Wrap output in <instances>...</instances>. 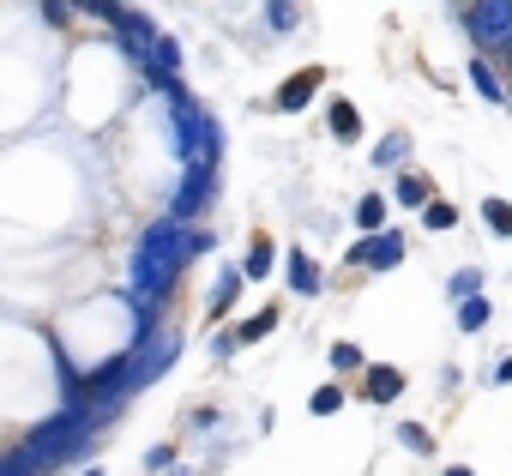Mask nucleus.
<instances>
[{"mask_svg": "<svg viewBox=\"0 0 512 476\" xmlns=\"http://www.w3.org/2000/svg\"><path fill=\"white\" fill-rule=\"evenodd\" d=\"M211 242L199 229H187L181 217H157L145 235H139V248H133V266H127V296H133V308L151 320L157 314V302L175 290V278L205 254Z\"/></svg>", "mask_w": 512, "mask_h": 476, "instance_id": "1", "label": "nucleus"}, {"mask_svg": "<svg viewBox=\"0 0 512 476\" xmlns=\"http://www.w3.org/2000/svg\"><path fill=\"white\" fill-rule=\"evenodd\" d=\"M157 91H163V103H169V115H175V151H181V163H187V169H217V151H223L217 121L181 91V79H163Z\"/></svg>", "mask_w": 512, "mask_h": 476, "instance_id": "2", "label": "nucleus"}, {"mask_svg": "<svg viewBox=\"0 0 512 476\" xmlns=\"http://www.w3.org/2000/svg\"><path fill=\"white\" fill-rule=\"evenodd\" d=\"M91 446H97V428H91L85 410H61V416L37 422V428L25 434V452H31L43 470H61V464H73V458H85Z\"/></svg>", "mask_w": 512, "mask_h": 476, "instance_id": "3", "label": "nucleus"}, {"mask_svg": "<svg viewBox=\"0 0 512 476\" xmlns=\"http://www.w3.org/2000/svg\"><path fill=\"white\" fill-rule=\"evenodd\" d=\"M464 31H470L476 55H500L512 43V0H470V7H464Z\"/></svg>", "mask_w": 512, "mask_h": 476, "instance_id": "4", "label": "nucleus"}, {"mask_svg": "<svg viewBox=\"0 0 512 476\" xmlns=\"http://www.w3.org/2000/svg\"><path fill=\"white\" fill-rule=\"evenodd\" d=\"M175 356H181V332H175V326L145 320V332H139V344H133V380H139V386H151Z\"/></svg>", "mask_w": 512, "mask_h": 476, "instance_id": "5", "label": "nucleus"}, {"mask_svg": "<svg viewBox=\"0 0 512 476\" xmlns=\"http://www.w3.org/2000/svg\"><path fill=\"white\" fill-rule=\"evenodd\" d=\"M350 266H362V272H392L398 260H404V235L398 229H380V235H362V242L344 254Z\"/></svg>", "mask_w": 512, "mask_h": 476, "instance_id": "6", "label": "nucleus"}, {"mask_svg": "<svg viewBox=\"0 0 512 476\" xmlns=\"http://www.w3.org/2000/svg\"><path fill=\"white\" fill-rule=\"evenodd\" d=\"M320 85H326V73H320V67H302V73H290V79H284V91L272 97V109H278V115H296V109H308V103H314V91H320Z\"/></svg>", "mask_w": 512, "mask_h": 476, "instance_id": "7", "label": "nucleus"}, {"mask_svg": "<svg viewBox=\"0 0 512 476\" xmlns=\"http://www.w3.org/2000/svg\"><path fill=\"white\" fill-rule=\"evenodd\" d=\"M398 392H404V368H392V362H368L362 368V398L368 404H398Z\"/></svg>", "mask_w": 512, "mask_h": 476, "instance_id": "8", "label": "nucleus"}, {"mask_svg": "<svg viewBox=\"0 0 512 476\" xmlns=\"http://www.w3.org/2000/svg\"><path fill=\"white\" fill-rule=\"evenodd\" d=\"M392 205H404V211H428V205H434V181H428L422 169H404V175L392 181Z\"/></svg>", "mask_w": 512, "mask_h": 476, "instance_id": "9", "label": "nucleus"}, {"mask_svg": "<svg viewBox=\"0 0 512 476\" xmlns=\"http://www.w3.org/2000/svg\"><path fill=\"white\" fill-rule=\"evenodd\" d=\"M326 121H332V133H338L344 145H356V139H362V115H356V103H350V97H332V103H326Z\"/></svg>", "mask_w": 512, "mask_h": 476, "instance_id": "10", "label": "nucleus"}, {"mask_svg": "<svg viewBox=\"0 0 512 476\" xmlns=\"http://www.w3.org/2000/svg\"><path fill=\"white\" fill-rule=\"evenodd\" d=\"M284 266H290V290H296V296H320V266H314L302 248H290Z\"/></svg>", "mask_w": 512, "mask_h": 476, "instance_id": "11", "label": "nucleus"}, {"mask_svg": "<svg viewBox=\"0 0 512 476\" xmlns=\"http://www.w3.org/2000/svg\"><path fill=\"white\" fill-rule=\"evenodd\" d=\"M272 260H278V248H272V235H253V248H247V284H266L272 278Z\"/></svg>", "mask_w": 512, "mask_h": 476, "instance_id": "12", "label": "nucleus"}, {"mask_svg": "<svg viewBox=\"0 0 512 476\" xmlns=\"http://www.w3.org/2000/svg\"><path fill=\"white\" fill-rule=\"evenodd\" d=\"M470 85L482 91V103H506V85H500V73H494V61H488V55H476V61H470Z\"/></svg>", "mask_w": 512, "mask_h": 476, "instance_id": "13", "label": "nucleus"}, {"mask_svg": "<svg viewBox=\"0 0 512 476\" xmlns=\"http://www.w3.org/2000/svg\"><path fill=\"white\" fill-rule=\"evenodd\" d=\"M272 326H278V308H272V302H266V308H260V314H247V320H241V326H235V344H260V338H266V332H272Z\"/></svg>", "mask_w": 512, "mask_h": 476, "instance_id": "14", "label": "nucleus"}, {"mask_svg": "<svg viewBox=\"0 0 512 476\" xmlns=\"http://www.w3.org/2000/svg\"><path fill=\"white\" fill-rule=\"evenodd\" d=\"M241 284H247V272H223V284L211 290V320H223V314L235 308V296H241Z\"/></svg>", "mask_w": 512, "mask_h": 476, "instance_id": "15", "label": "nucleus"}, {"mask_svg": "<svg viewBox=\"0 0 512 476\" xmlns=\"http://www.w3.org/2000/svg\"><path fill=\"white\" fill-rule=\"evenodd\" d=\"M356 223H362V235H380V223H386V199H380V193H362Z\"/></svg>", "mask_w": 512, "mask_h": 476, "instance_id": "16", "label": "nucleus"}, {"mask_svg": "<svg viewBox=\"0 0 512 476\" xmlns=\"http://www.w3.org/2000/svg\"><path fill=\"white\" fill-rule=\"evenodd\" d=\"M0 476H43V464L25 446H13V452H0Z\"/></svg>", "mask_w": 512, "mask_h": 476, "instance_id": "17", "label": "nucleus"}, {"mask_svg": "<svg viewBox=\"0 0 512 476\" xmlns=\"http://www.w3.org/2000/svg\"><path fill=\"white\" fill-rule=\"evenodd\" d=\"M482 217H488V229L500 235V242H512V205L506 199H482Z\"/></svg>", "mask_w": 512, "mask_h": 476, "instance_id": "18", "label": "nucleus"}, {"mask_svg": "<svg viewBox=\"0 0 512 476\" xmlns=\"http://www.w3.org/2000/svg\"><path fill=\"white\" fill-rule=\"evenodd\" d=\"M458 326H464V332H482V326H488V302H482V296H476V302H458Z\"/></svg>", "mask_w": 512, "mask_h": 476, "instance_id": "19", "label": "nucleus"}, {"mask_svg": "<svg viewBox=\"0 0 512 476\" xmlns=\"http://www.w3.org/2000/svg\"><path fill=\"white\" fill-rule=\"evenodd\" d=\"M73 7H85L91 19H109V25H121V13H127L121 0H73Z\"/></svg>", "mask_w": 512, "mask_h": 476, "instance_id": "20", "label": "nucleus"}, {"mask_svg": "<svg viewBox=\"0 0 512 476\" xmlns=\"http://www.w3.org/2000/svg\"><path fill=\"white\" fill-rule=\"evenodd\" d=\"M422 223H428V229H452V223H458V205H446V199H434V205L422 211Z\"/></svg>", "mask_w": 512, "mask_h": 476, "instance_id": "21", "label": "nucleus"}, {"mask_svg": "<svg viewBox=\"0 0 512 476\" xmlns=\"http://www.w3.org/2000/svg\"><path fill=\"white\" fill-rule=\"evenodd\" d=\"M482 296V272H458L452 278V302H476Z\"/></svg>", "mask_w": 512, "mask_h": 476, "instance_id": "22", "label": "nucleus"}, {"mask_svg": "<svg viewBox=\"0 0 512 476\" xmlns=\"http://www.w3.org/2000/svg\"><path fill=\"white\" fill-rule=\"evenodd\" d=\"M332 368H338V374H356V368H368V362H362L356 344H332Z\"/></svg>", "mask_w": 512, "mask_h": 476, "instance_id": "23", "label": "nucleus"}, {"mask_svg": "<svg viewBox=\"0 0 512 476\" xmlns=\"http://www.w3.org/2000/svg\"><path fill=\"white\" fill-rule=\"evenodd\" d=\"M338 404H344V386H320L314 392V416H332Z\"/></svg>", "mask_w": 512, "mask_h": 476, "instance_id": "24", "label": "nucleus"}, {"mask_svg": "<svg viewBox=\"0 0 512 476\" xmlns=\"http://www.w3.org/2000/svg\"><path fill=\"white\" fill-rule=\"evenodd\" d=\"M398 440H404L410 452H434V440H428V428H416V422H404V428H398Z\"/></svg>", "mask_w": 512, "mask_h": 476, "instance_id": "25", "label": "nucleus"}, {"mask_svg": "<svg viewBox=\"0 0 512 476\" xmlns=\"http://www.w3.org/2000/svg\"><path fill=\"white\" fill-rule=\"evenodd\" d=\"M272 25H278V31L296 25V7H290V0H272Z\"/></svg>", "mask_w": 512, "mask_h": 476, "instance_id": "26", "label": "nucleus"}, {"mask_svg": "<svg viewBox=\"0 0 512 476\" xmlns=\"http://www.w3.org/2000/svg\"><path fill=\"white\" fill-rule=\"evenodd\" d=\"M398 157H404V133H398V139H386V145H380V163H398Z\"/></svg>", "mask_w": 512, "mask_h": 476, "instance_id": "27", "label": "nucleus"}, {"mask_svg": "<svg viewBox=\"0 0 512 476\" xmlns=\"http://www.w3.org/2000/svg\"><path fill=\"white\" fill-rule=\"evenodd\" d=\"M494 386H512V356H500V362H494Z\"/></svg>", "mask_w": 512, "mask_h": 476, "instance_id": "28", "label": "nucleus"}, {"mask_svg": "<svg viewBox=\"0 0 512 476\" xmlns=\"http://www.w3.org/2000/svg\"><path fill=\"white\" fill-rule=\"evenodd\" d=\"M446 476H476V470H464V464H452V470H446Z\"/></svg>", "mask_w": 512, "mask_h": 476, "instance_id": "29", "label": "nucleus"}, {"mask_svg": "<svg viewBox=\"0 0 512 476\" xmlns=\"http://www.w3.org/2000/svg\"><path fill=\"white\" fill-rule=\"evenodd\" d=\"M500 61H506V67H512V43H506V49H500Z\"/></svg>", "mask_w": 512, "mask_h": 476, "instance_id": "30", "label": "nucleus"}]
</instances>
